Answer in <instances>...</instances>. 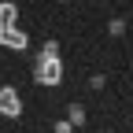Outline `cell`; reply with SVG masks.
Listing matches in <instances>:
<instances>
[{
  "label": "cell",
  "instance_id": "obj_1",
  "mask_svg": "<svg viewBox=\"0 0 133 133\" xmlns=\"http://www.w3.org/2000/svg\"><path fill=\"white\" fill-rule=\"evenodd\" d=\"M30 81L37 89H59L63 81H66V63H63V56H33V63H30Z\"/></svg>",
  "mask_w": 133,
  "mask_h": 133
},
{
  "label": "cell",
  "instance_id": "obj_9",
  "mask_svg": "<svg viewBox=\"0 0 133 133\" xmlns=\"http://www.w3.org/2000/svg\"><path fill=\"white\" fill-rule=\"evenodd\" d=\"M96 133H115V129H111V126H104V129H96Z\"/></svg>",
  "mask_w": 133,
  "mask_h": 133
},
{
  "label": "cell",
  "instance_id": "obj_7",
  "mask_svg": "<svg viewBox=\"0 0 133 133\" xmlns=\"http://www.w3.org/2000/svg\"><path fill=\"white\" fill-rule=\"evenodd\" d=\"M89 89H92V92H104V89H107V74H104V70H92V74H89Z\"/></svg>",
  "mask_w": 133,
  "mask_h": 133
},
{
  "label": "cell",
  "instance_id": "obj_2",
  "mask_svg": "<svg viewBox=\"0 0 133 133\" xmlns=\"http://www.w3.org/2000/svg\"><path fill=\"white\" fill-rule=\"evenodd\" d=\"M0 118H22V92L15 85H0Z\"/></svg>",
  "mask_w": 133,
  "mask_h": 133
},
{
  "label": "cell",
  "instance_id": "obj_4",
  "mask_svg": "<svg viewBox=\"0 0 133 133\" xmlns=\"http://www.w3.org/2000/svg\"><path fill=\"white\" fill-rule=\"evenodd\" d=\"M63 118L70 122L74 129H81V126H89V111H85L81 100H66V115H63Z\"/></svg>",
  "mask_w": 133,
  "mask_h": 133
},
{
  "label": "cell",
  "instance_id": "obj_8",
  "mask_svg": "<svg viewBox=\"0 0 133 133\" xmlns=\"http://www.w3.org/2000/svg\"><path fill=\"white\" fill-rule=\"evenodd\" d=\"M52 133H74V126L66 122V118H56V122H52Z\"/></svg>",
  "mask_w": 133,
  "mask_h": 133
},
{
  "label": "cell",
  "instance_id": "obj_5",
  "mask_svg": "<svg viewBox=\"0 0 133 133\" xmlns=\"http://www.w3.org/2000/svg\"><path fill=\"white\" fill-rule=\"evenodd\" d=\"M19 26V4L15 0H0V33Z\"/></svg>",
  "mask_w": 133,
  "mask_h": 133
},
{
  "label": "cell",
  "instance_id": "obj_6",
  "mask_svg": "<svg viewBox=\"0 0 133 133\" xmlns=\"http://www.w3.org/2000/svg\"><path fill=\"white\" fill-rule=\"evenodd\" d=\"M104 30H107V37H111V41H122L126 33H129V19H126V15H111Z\"/></svg>",
  "mask_w": 133,
  "mask_h": 133
},
{
  "label": "cell",
  "instance_id": "obj_10",
  "mask_svg": "<svg viewBox=\"0 0 133 133\" xmlns=\"http://www.w3.org/2000/svg\"><path fill=\"white\" fill-rule=\"evenodd\" d=\"M59 4H66V0H59Z\"/></svg>",
  "mask_w": 133,
  "mask_h": 133
},
{
  "label": "cell",
  "instance_id": "obj_3",
  "mask_svg": "<svg viewBox=\"0 0 133 133\" xmlns=\"http://www.w3.org/2000/svg\"><path fill=\"white\" fill-rule=\"evenodd\" d=\"M0 48H4V52H15V56H22V52H30V33H26L22 26H15V30H4V33H0Z\"/></svg>",
  "mask_w": 133,
  "mask_h": 133
}]
</instances>
